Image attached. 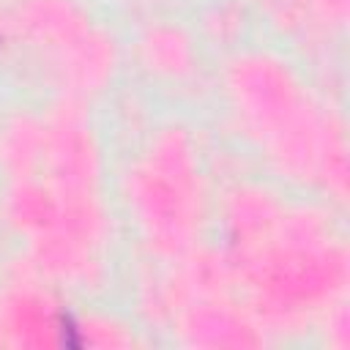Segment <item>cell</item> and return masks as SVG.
<instances>
[]
</instances>
